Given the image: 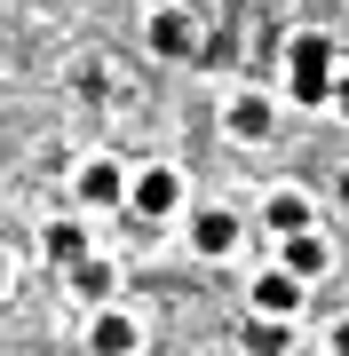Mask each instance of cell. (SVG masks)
I'll return each instance as SVG.
<instances>
[{
	"label": "cell",
	"instance_id": "2e32d148",
	"mask_svg": "<svg viewBox=\"0 0 349 356\" xmlns=\"http://www.w3.org/2000/svg\"><path fill=\"white\" fill-rule=\"evenodd\" d=\"M0 293H8V254H0Z\"/></svg>",
	"mask_w": 349,
	"mask_h": 356
},
{
	"label": "cell",
	"instance_id": "8fae6325",
	"mask_svg": "<svg viewBox=\"0 0 349 356\" xmlns=\"http://www.w3.org/2000/svg\"><path fill=\"white\" fill-rule=\"evenodd\" d=\"M231 238H238V222H231V214H199V254H222Z\"/></svg>",
	"mask_w": 349,
	"mask_h": 356
},
{
	"label": "cell",
	"instance_id": "7c38bea8",
	"mask_svg": "<svg viewBox=\"0 0 349 356\" xmlns=\"http://www.w3.org/2000/svg\"><path fill=\"white\" fill-rule=\"evenodd\" d=\"M72 285H79V293H88V301H104V293H111V269H104V261H95V254H88V261H79V269H72Z\"/></svg>",
	"mask_w": 349,
	"mask_h": 356
},
{
	"label": "cell",
	"instance_id": "4fadbf2b",
	"mask_svg": "<svg viewBox=\"0 0 349 356\" xmlns=\"http://www.w3.org/2000/svg\"><path fill=\"white\" fill-rule=\"evenodd\" d=\"M246 341H254L262 356H278V348H286V325H254V332H246Z\"/></svg>",
	"mask_w": 349,
	"mask_h": 356
},
{
	"label": "cell",
	"instance_id": "ba28073f",
	"mask_svg": "<svg viewBox=\"0 0 349 356\" xmlns=\"http://www.w3.org/2000/svg\"><path fill=\"white\" fill-rule=\"evenodd\" d=\"M270 229H286V238H302V229H310V198L278 191V198H270Z\"/></svg>",
	"mask_w": 349,
	"mask_h": 356
},
{
	"label": "cell",
	"instance_id": "e0dca14e",
	"mask_svg": "<svg viewBox=\"0 0 349 356\" xmlns=\"http://www.w3.org/2000/svg\"><path fill=\"white\" fill-rule=\"evenodd\" d=\"M341 206H349V175H341Z\"/></svg>",
	"mask_w": 349,
	"mask_h": 356
},
{
	"label": "cell",
	"instance_id": "9a60e30c",
	"mask_svg": "<svg viewBox=\"0 0 349 356\" xmlns=\"http://www.w3.org/2000/svg\"><path fill=\"white\" fill-rule=\"evenodd\" d=\"M334 348H341V356H349V317H341V325H334Z\"/></svg>",
	"mask_w": 349,
	"mask_h": 356
},
{
	"label": "cell",
	"instance_id": "6da1fadb",
	"mask_svg": "<svg viewBox=\"0 0 349 356\" xmlns=\"http://www.w3.org/2000/svg\"><path fill=\"white\" fill-rule=\"evenodd\" d=\"M286 64H294V95L302 103H325V95H334V48H325V32H302L294 48H286Z\"/></svg>",
	"mask_w": 349,
	"mask_h": 356
},
{
	"label": "cell",
	"instance_id": "8992f818",
	"mask_svg": "<svg viewBox=\"0 0 349 356\" xmlns=\"http://www.w3.org/2000/svg\"><path fill=\"white\" fill-rule=\"evenodd\" d=\"M231 135L262 143V135H270V103H262V95H238V103H231Z\"/></svg>",
	"mask_w": 349,
	"mask_h": 356
},
{
	"label": "cell",
	"instance_id": "7a4b0ae2",
	"mask_svg": "<svg viewBox=\"0 0 349 356\" xmlns=\"http://www.w3.org/2000/svg\"><path fill=\"white\" fill-rule=\"evenodd\" d=\"M151 48H159V56H191V48H199V24H191L183 8H159V16H151Z\"/></svg>",
	"mask_w": 349,
	"mask_h": 356
},
{
	"label": "cell",
	"instance_id": "30bf717a",
	"mask_svg": "<svg viewBox=\"0 0 349 356\" xmlns=\"http://www.w3.org/2000/svg\"><path fill=\"white\" fill-rule=\"evenodd\" d=\"M79 198L88 206H119V175L111 166H88V175H79Z\"/></svg>",
	"mask_w": 349,
	"mask_h": 356
},
{
	"label": "cell",
	"instance_id": "9c48e42d",
	"mask_svg": "<svg viewBox=\"0 0 349 356\" xmlns=\"http://www.w3.org/2000/svg\"><path fill=\"white\" fill-rule=\"evenodd\" d=\"M48 254L79 269V261H88V229H79V222H56V229H48Z\"/></svg>",
	"mask_w": 349,
	"mask_h": 356
},
{
	"label": "cell",
	"instance_id": "5b68a950",
	"mask_svg": "<svg viewBox=\"0 0 349 356\" xmlns=\"http://www.w3.org/2000/svg\"><path fill=\"white\" fill-rule=\"evenodd\" d=\"M254 309H262V317H286V309H294V269H270V277H254Z\"/></svg>",
	"mask_w": 349,
	"mask_h": 356
},
{
	"label": "cell",
	"instance_id": "52a82bcc",
	"mask_svg": "<svg viewBox=\"0 0 349 356\" xmlns=\"http://www.w3.org/2000/svg\"><path fill=\"white\" fill-rule=\"evenodd\" d=\"M286 269H294V277H325V245L310 238V229H302V238H286Z\"/></svg>",
	"mask_w": 349,
	"mask_h": 356
},
{
	"label": "cell",
	"instance_id": "5bb4252c",
	"mask_svg": "<svg viewBox=\"0 0 349 356\" xmlns=\"http://www.w3.org/2000/svg\"><path fill=\"white\" fill-rule=\"evenodd\" d=\"M334 111H341V119H349V72H341V79H334Z\"/></svg>",
	"mask_w": 349,
	"mask_h": 356
},
{
	"label": "cell",
	"instance_id": "277c9868",
	"mask_svg": "<svg viewBox=\"0 0 349 356\" xmlns=\"http://www.w3.org/2000/svg\"><path fill=\"white\" fill-rule=\"evenodd\" d=\"M95 356H135V317H119V309H111V317H95V341H88Z\"/></svg>",
	"mask_w": 349,
	"mask_h": 356
},
{
	"label": "cell",
	"instance_id": "3957f363",
	"mask_svg": "<svg viewBox=\"0 0 349 356\" xmlns=\"http://www.w3.org/2000/svg\"><path fill=\"white\" fill-rule=\"evenodd\" d=\"M175 198H183V191H175L167 166H151V175L135 182V214H151V222H159V214H175Z\"/></svg>",
	"mask_w": 349,
	"mask_h": 356
}]
</instances>
